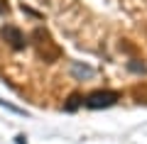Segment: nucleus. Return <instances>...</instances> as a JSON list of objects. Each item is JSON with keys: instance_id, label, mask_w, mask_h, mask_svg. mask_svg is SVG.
I'll return each mask as SVG.
<instances>
[{"instance_id": "1", "label": "nucleus", "mask_w": 147, "mask_h": 144, "mask_svg": "<svg viewBox=\"0 0 147 144\" xmlns=\"http://www.w3.org/2000/svg\"><path fill=\"white\" fill-rule=\"evenodd\" d=\"M118 100H120L118 90H93L84 98V105L88 110H103V108H113Z\"/></svg>"}, {"instance_id": "2", "label": "nucleus", "mask_w": 147, "mask_h": 144, "mask_svg": "<svg viewBox=\"0 0 147 144\" xmlns=\"http://www.w3.org/2000/svg\"><path fill=\"white\" fill-rule=\"evenodd\" d=\"M32 39H34L37 54H39V56L44 54V61H52V59H57V56H59V49L52 44V37H49V32H47V29L37 27V29L32 32Z\"/></svg>"}, {"instance_id": "3", "label": "nucleus", "mask_w": 147, "mask_h": 144, "mask_svg": "<svg viewBox=\"0 0 147 144\" xmlns=\"http://www.w3.org/2000/svg\"><path fill=\"white\" fill-rule=\"evenodd\" d=\"M0 39L5 42L12 52H22V49L30 44L27 37H25V32H22L20 27H15V25H3L0 27Z\"/></svg>"}, {"instance_id": "4", "label": "nucleus", "mask_w": 147, "mask_h": 144, "mask_svg": "<svg viewBox=\"0 0 147 144\" xmlns=\"http://www.w3.org/2000/svg\"><path fill=\"white\" fill-rule=\"evenodd\" d=\"M71 73H74L76 78H91L96 71H93L91 66H81V64H74V66H71Z\"/></svg>"}, {"instance_id": "5", "label": "nucleus", "mask_w": 147, "mask_h": 144, "mask_svg": "<svg viewBox=\"0 0 147 144\" xmlns=\"http://www.w3.org/2000/svg\"><path fill=\"white\" fill-rule=\"evenodd\" d=\"M79 105H84V98H81L79 93H74L71 98H69V103L64 105V110H66V113H74V110L79 108Z\"/></svg>"}, {"instance_id": "6", "label": "nucleus", "mask_w": 147, "mask_h": 144, "mask_svg": "<svg viewBox=\"0 0 147 144\" xmlns=\"http://www.w3.org/2000/svg\"><path fill=\"white\" fill-rule=\"evenodd\" d=\"M0 105H5V108H7V110H12L15 115H25V110L17 108V105H12V103H5V100H0Z\"/></svg>"}, {"instance_id": "7", "label": "nucleus", "mask_w": 147, "mask_h": 144, "mask_svg": "<svg viewBox=\"0 0 147 144\" xmlns=\"http://www.w3.org/2000/svg\"><path fill=\"white\" fill-rule=\"evenodd\" d=\"M7 12H10V5H7V0H0V17L7 15Z\"/></svg>"}, {"instance_id": "8", "label": "nucleus", "mask_w": 147, "mask_h": 144, "mask_svg": "<svg viewBox=\"0 0 147 144\" xmlns=\"http://www.w3.org/2000/svg\"><path fill=\"white\" fill-rule=\"evenodd\" d=\"M127 66H130V71H145V64H135V61H130Z\"/></svg>"}, {"instance_id": "9", "label": "nucleus", "mask_w": 147, "mask_h": 144, "mask_svg": "<svg viewBox=\"0 0 147 144\" xmlns=\"http://www.w3.org/2000/svg\"><path fill=\"white\" fill-rule=\"evenodd\" d=\"M17 144H27V142H25V137H22V134H20V137H17Z\"/></svg>"}]
</instances>
